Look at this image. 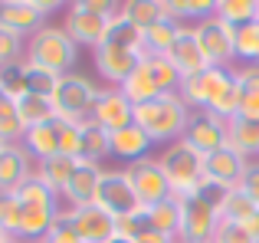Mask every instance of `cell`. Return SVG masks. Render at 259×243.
Returning a JSON list of instances; mask_svg holds the SVG:
<instances>
[{"mask_svg":"<svg viewBox=\"0 0 259 243\" xmlns=\"http://www.w3.org/2000/svg\"><path fill=\"white\" fill-rule=\"evenodd\" d=\"M181 99L187 102L190 112H213L220 118L240 115V83H236V66L233 69H217L207 66L197 76H187L181 83Z\"/></svg>","mask_w":259,"mask_h":243,"instance_id":"6da1fadb","label":"cell"},{"mask_svg":"<svg viewBox=\"0 0 259 243\" xmlns=\"http://www.w3.org/2000/svg\"><path fill=\"white\" fill-rule=\"evenodd\" d=\"M217 17L236 30V26H243V23L259 20V0H220V4H217Z\"/></svg>","mask_w":259,"mask_h":243,"instance_id":"d6a6232c","label":"cell"},{"mask_svg":"<svg viewBox=\"0 0 259 243\" xmlns=\"http://www.w3.org/2000/svg\"><path fill=\"white\" fill-rule=\"evenodd\" d=\"M246 230H249V233H253V240L259 243V207H256V214H253V217H249V220H246Z\"/></svg>","mask_w":259,"mask_h":243,"instance_id":"bcb514c9","label":"cell"},{"mask_svg":"<svg viewBox=\"0 0 259 243\" xmlns=\"http://www.w3.org/2000/svg\"><path fill=\"white\" fill-rule=\"evenodd\" d=\"M7 243H23V240H17V237H10V240H7Z\"/></svg>","mask_w":259,"mask_h":243,"instance_id":"f907efd6","label":"cell"},{"mask_svg":"<svg viewBox=\"0 0 259 243\" xmlns=\"http://www.w3.org/2000/svg\"><path fill=\"white\" fill-rule=\"evenodd\" d=\"M256 214V204L243 187H233V191L223 194V204H220V220H230V224H246L249 217Z\"/></svg>","mask_w":259,"mask_h":243,"instance_id":"1f68e13d","label":"cell"},{"mask_svg":"<svg viewBox=\"0 0 259 243\" xmlns=\"http://www.w3.org/2000/svg\"><path fill=\"white\" fill-rule=\"evenodd\" d=\"M194 36L200 43L207 66H217V69H233L236 66V30L230 23H223L217 13L194 23Z\"/></svg>","mask_w":259,"mask_h":243,"instance_id":"30bf717a","label":"cell"},{"mask_svg":"<svg viewBox=\"0 0 259 243\" xmlns=\"http://www.w3.org/2000/svg\"><path fill=\"white\" fill-rule=\"evenodd\" d=\"M26 128L17 115V102H4L0 105V141L4 145H23Z\"/></svg>","mask_w":259,"mask_h":243,"instance_id":"d590c367","label":"cell"},{"mask_svg":"<svg viewBox=\"0 0 259 243\" xmlns=\"http://www.w3.org/2000/svg\"><path fill=\"white\" fill-rule=\"evenodd\" d=\"M240 83V115L259 122V66H236Z\"/></svg>","mask_w":259,"mask_h":243,"instance_id":"83f0119b","label":"cell"},{"mask_svg":"<svg viewBox=\"0 0 259 243\" xmlns=\"http://www.w3.org/2000/svg\"><path fill=\"white\" fill-rule=\"evenodd\" d=\"M102 86H95V79H89L85 72H66L59 76V86L53 92V105H56V115L63 122H89L95 109V99H99Z\"/></svg>","mask_w":259,"mask_h":243,"instance_id":"9c48e42d","label":"cell"},{"mask_svg":"<svg viewBox=\"0 0 259 243\" xmlns=\"http://www.w3.org/2000/svg\"><path fill=\"white\" fill-rule=\"evenodd\" d=\"M125 174H128L135 194H138V200H141L145 207H154V204H161V200L174 197L171 181L164 178V171H161V165H158V158H154V154H151V158H145V161H135V165H128Z\"/></svg>","mask_w":259,"mask_h":243,"instance_id":"7c38bea8","label":"cell"},{"mask_svg":"<svg viewBox=\"0 0 259 243\" xmlns=\"http://www.w3.org/2000/svg\"><path fill=\"white\" fill-rule=\"evenodd\" d=\"M112 243H132V240H125V237H115Z\"/></svg>","mask_w":259,"mask_h":243,"instance_id":"c3c4849f","label":"cell"},{"mask_svg":"<svg viewBox=\"0 0 259 243\" xmlns=\"http://www.w3.org/2000/svg\"><path fill=\"white\" fill-rule=\"evenodd\" d=\"M246 168H249V158L236 154L233 148H220V151L203 158V178H207L210 184L223 187V191H233V187L243 184Z\"/></svg>","mask_w":259,"mask_h":243,"instance_id":"9a60e30c","label":"cell"},{"mask_svg":"<svg viewBox=\"0 0 259 243\" xmlns=\"http://www.w3.org/2000/svg\"><path fill=\"white\" fill-rule=\"evenodd\" d=\"M181 72L171 66L167 56H141L138 69L121 83V92L132 99V105L151 102L158 96H171V92H181Z\"/></svg>","mask_w":259,"mask_h":243,"instance_id":"8992f818","label":"cell"},{"mask_svg":"<svg viewBox=\"0 0 259 243\" xmlns=\"http://www.w3.org/2000/svg\"><path fill=\"white\" fill-rule=\"evenodd\" d=\"M0 89H4L7 99H13V102H20L23 96H30V86H26V59L17 63V66L0 69Z\"/></svg>","mask_w":259,"mask_h":243,"instance_id":"8d00e7d4","label":"cell"},{"mask_svg":"<svg viewBox=\"0 0 259 243\" xmlns=\"http://www.w3.org/2000/svg\"><path fill=\"white\" fill-rule=\"evenodd\" d=\"M26 86H30L33 96L53 99V92H56V86H59V76H56V72H50V69H39V66L26 63Z\"/></svg>","mask_w":259,"mask_h":243,"instance_id":"f35d334b","label":"cell"},{"mask_svg":"<svg viewBox=\"0 0 259 243\" xmlns=\"http://www.w3.org/2000/svg\"><path fill=\"white\" fill-rule=\"evenodd\" d=\"M4 148H7V145H4V141H0V151H4Z\"/></svg>","mask_w":259,"mask_h":243,"instance_id":"816d5d0a","label":"cell"},{"mask_svg":"<svg viewBox=\"0 0 259 243\" xmlns=\"http://www.w3.org/2000/svg\"><path fill=\"white\" fill-rule=\"evenodd\" d=\"M43 243H82V237H79V230H76V224L69 220V211H59V217L53 220V227H50V233H46V240Z\"/></svg>","mask_w":259,"mask_h":243,"instance_id":"ab89813d","label":"cell"},{"mask_svg":"<svg viewBox=\"0 0 259 243\" xmlns=\"http://www.w3.org/2000/svg\"><path fill=\"white\" fill-rule=\"evenodd\" d=\"M148 227L177 240V233H181V204H177V197H167L161 204L148 207Z\"/></svg>","mask_w":259,"mask_h":243,"instance_id":"4dcf8cb0","label":"cell"},{"mask_svg":"<svg viewBox=\"0 0 259 243\" xmlns=\"http://www.w3.org/2000/svg\"><path fill=\"white\" fill-rule=\"evenodd\" d=\"M158 165H161V171H164V178L171 181L174 197L194 191V187H200L203 181H207L203 178V154L194 151L184 138L161 148L158 151Z\"/></svg>","mask_w":259,"mask_h":243,"instance_id":"ba28073f","label":"cell"},{"mask_svg":"<svg viewBox=\"0 0 259 243\" xmlns=\"http://www.w3.org/2000/svg\"><path fill=\"white\" fill-rule=\"evenodd\" d=\"M23 59H26V39L17 36L13 30H7V26H0V69L17 66Z\"/></svg>","mask_w":259,"mask_h":243,"instance_id":"74e56055","label":"cell"},{"mask_svg":"<svg viewBox=\"0 0 259 243\" xmlns=\"http://www.w3.org/2000/svg\"><path fill=\"white\" fill-rule=\"evenodd\" d=\"M46 23H53V20L43 17L36 0H0V26L13 30L17 36L30 39L33 33H39Z\"/></svg>","mask_w":259,"mask_h":243,"instance_id":"e0dca14e","label":"cell"},{"mask_svg":"<svg viewBox=\"0 0 259 243\" xmlns=\"http://www.w3.org/2000/svg\"><path fill=\"white\" fill-rule=\"evenodd\" d=\"M190 122V109L181 99V92H171V96H158L151 102L135 105V125L145 128V135L154 141V145H174V141L184 138Z\"/></svg>","mask_w":259,"mask_h":243,"instance_id":"277c9868","label":"cell"},{"mask_svg":"<svg viewBox=\"0 0 259 243\" xmlns=\"http://www.w3.org/2000/svg\"><path fill=\"white\" fill-rule=\"evenodd\" d=\"M223 187L203 181L200 187L181 194V233L177 243H213V233L220 227V204H223Z\"/></svg>","mask_w":259,"mask_h":243,"instance_id":"7a4b0ae2","label":"cell"},{"mask_svg":"<svg viewBox=\"0 0 259 243\" xmlns=\"http://www.w3.org/2000/svg\"><path fill=\"white\" fill-rule=\"evenodd\" d=\"M243 191L249 194V197H253V204L259 207V158H253L249 161V168H246V178H243Z\"/></svg>","mask_w":259,"mask_h":243,"instance_id":"ee69618b","label":"cell"},{"mask_svg":"<svg viewBox=\"0 0 259 243\" xmlns=\"http://www.w3.org/2000/svg\"><path fill=\"white\" fill-rule=\"evenodd\" d=\"M7 240H10V237H7V233H0V243H7Z\"/></svg>","mask_w":259,"mask_h":243,"instance_id":"681fc988","label":"cell"},{"mask_svg":"<svg viewBox=\"0 0 259 243\" xmlns=\"http://www.w3.org/2000/svg\"><path fill=\"white\" fill-rule=\"evenodd\" d=\"M227 148H233L243 158H259V122L233 115L227 122Z\"/></svg>","mask_w":259,"mask_h":243,"instance_id":"cb8c5ba5","label":"cell"},{"mask_svg":"<svg viewBox=\"0 0 259 243\" xmlns=\"http://www.w3.org/2000/svg\"><path fill=\"white\" fill-rule=\"evenodd\" d=\"M92 122H99L108 135L118 132V128H125V125H132L135 122L132 99H128L121 89H115V86H102L99 99H95V109H92Z\"/></svg>","mask_w":259,"mask_h":243,"instance_id":"2e32d148","label":"cell"},{"mask_svg":"<svg viewBox=\"0 0 259 243\" xmlns=\"http://www.w3.org/2000/svg\"><path fill=\"white\" fill-rule=\"evenodd\" d=\"M69 220L76 224L82 243H112L118 237V227H115V217L105 214L99 204L79 207V211H69Z\"/></svg>","mask_w":259,"mask_h":243,"instance_id":"d6986e66","label":"cell"},{"mask_svg":"<svg viewBox=\"0 0 259 243\" xmlns=\"http://www.w3.org/2000/svg\"><path fill=\"white\" fill-rule=\"evenodd\" d=\"M177 33H181V26L171 23V20L154 23L151 30H145V53H148V56H167V50L174 46Z\"/></svg>","mask_w":259,"mask_h":243,"instance_id":"836d02e7","label":"cell"},{"mask_svg":"<svg viewBox=\"0 0 259 243\" xmlns=\"http://www.w3.org/2000/svg\"><path fill=\"white\" fill-rule=\"evenodd\" d=\"M79 145H82V132L79 122H63V135H59V151L66 158H79Z\"/></svg>","mask_w":259,"mask_h":243,"instance_id":"7bdbcfd3","label":"cell"},{"mask_svg":"<svg viewBox=\"0 0 259 243\" xmlns=\"http://www.w3.org/2000/svg\"><path fill=\"white\" fill-rule=\"evenodd\" d=\"M259 56V20L236 26V59L243 66H256Z\"/></svg>","mask_w":259,"mask_h":243,"instance_id":"e575fe53","label":"cell"},{"mask_svg":"<svg viewBox=\"0 0 259 243\" xmlns=\"http://www.w3.org/2000/svg\"><path fill=\"white\" fill-rule=\"evenodd\" d=\"M20 227V204L13 194H0V233L7 237H17Z\"/></svg>","mask_w":259,"mask_h":243,"instance_id":"60d3db41","label":"cell"},{"mask_svg":"<svg viewBox=\"0 0 259 243\" xmlns=\"http://www.w3.org/2000/svg\"><path fill=\"white\" fill-rule=\"evenodd\" d=\"M132 243H177V240L167 237V233H158V230H145V233H138Z\"/></svg>","mask_w":259,"mask_h":243,"instance_id":"f6af8a7d","label":"cell"},{"mask_svg":"<svg viewBox=\"0 0 259 243\" xmlns=\"http://www.w3.org/2000/svg\"><path fill=\"white\" fill-rule=\"evenodd\" d=\"M59 135H63V118H53V122H46V125L30 128L26 138H23L26 154H30L36 165H39V161L56 158V154H63V151H59Z\"/></svg>","mask_w":259,"mask_h":243,"instance_id":"603a6c76","label":"cell"},{"mask_svg":"<svg viewBox=\"0 0 259 243\" xmlns=\"http://www.w3.org/2000/svg\"><path fill=\"white\" fill-rule=\"evenodd\" d=\"M102 46H118V50H132V53H145V33L138 30V26L132 23V20H125L118 13V17L108 23L105 30V39H102Z\"/></svg>","mask_w":259,"mask_h":243,"instance_id":"4316f807","label":"cell"},{"mask_svg":"<svg viewBox=\"0 0 259 243\" xmlns=\"http://www.w3.org/2000/svg\"><path fill=\"white\" fill-rule=\"evenodd\" d=\"M118 13L125 20H132L141 33L151 30L161 20H167L164 17V0H128V4H118Z\"/></svg>","mask_w":259,"mask_h":243,"instance_id":"f1b7e54d","label":"cell"},{"mask_svg":"<svg viewBox=\"0 0 259 243\" xmlns=\"http://www.w3.org/2000/svg\"><path fill=\"white\" fill-rule=\"evenodd\" d=\"M79 168V158H66V154H56V158H50V161H39L36 165V178L43 181L46 187H50L56 197H63V191H66V184H69V178H72V171Z\"/></svg>","mask_w":259,"mask_h":243,"instance_id":"484cf974","label":"cell"},{"mask_svg":"<svg viewBox=\"0 0 259 243\" xmlns=\"http://www.w3.org/2000/svg\"><path fill=\"white\" fill-rule=\"evenodd\" d=\"M17 115L20 122H23V128L30 132V128H36V125H46V122H53V118H59L56 115V105H53V99H46V96H23L17 102Z\"/></svg>","mask_w":259,"mask_h":243,"instance_id":"f546056e","label":"cell"},{"mask_svg":"<svg viewBox=\"0 0 259 243\" xmlns=\"http://www.w3.org/2000/svg\"><path fill=\"white\" fill-rule=\"evenodd\" d=\"M36 171V161L26 154L23 145H7L0 151V194H13L20 184L33 178Z\"/></svg>","mask_w":259,"mask_h":243,"instance_id":"ffe728a7","label":"cell"},{"mask_svg":"<svg viewBox=\"0 0 259 243\" xmlns=\"http://www.w3.org/2000/svg\"><path fill=\"white\" fill-rule=\"evenodd\" d=\"M82 132V145H79V161H89V165H102V161L112 154V135L99 125V122H82L79 125Z\"/></svg>","mask_w":259,"mask_h":243,"instance_id":"d4e9b609","label":"cell"},{"mask_svg":"<svg viewBox=\"0 0 259 243\" xmlns=\"http://www.w3.org/2000/svg\"><path fill=\"white\" fill-rule=\"evenodd\" d=\"M151 148H154V141L148 138L145 128L135 125V122L125 125V128H118V132H112V154L125 161V168L135 165V161L151 158Z\"/></svg>","mask_w":259,"mask_h":243,"instance_id":"7402d4cb","label":"cell"},{"mask_svg":"<svg viewBox=\"0 0 259 243\" xmlns=\"http://www.w3.org/2000/svg\"><path fill=\"white\" fill-rule=\"evenodd\" d=\"M184 141H187L194 151H200L203 158L220 151V148H227V118L213 115V112H190Z\"/></svg>","mask_w":259,"mask_h":243,"instance_id":"4fadbf2b","label":"cell"},{"mask_svg":"<svg viewBox=\"0 0 259 243\" xmlns=\"http://www.w3.org/2000/svg\"><path fill=\"white\" fill-rule=\"evenodd\" d=\"M141 56H145V53L118 50V46H99V50H92V63H95L99 79L105 86H115V89H121V83L138 69Z\"/></svg>","mask_w":259,"mask_h":243,"instance_id":"5bb4252c","label":"cell"},{"mask_svg":"<svg viewBox=\"0 0 259 243\" xmlns=\"http://www.w3.org/2000/svg\"><path fill=\"white\" fill-rule=\"evenodd\" d=\"M213 243H256L253 233L246 230V224H230V220H220L213 233Z\"/></svg>","mask_w":259,"mask_h":243,"instance_id":"b9f144b4","label":"cell"},{"mask_svg":"<svg viewBox=\"0 0 259 243\" xmlns=\"http://www.w3.org/2000/svg\"><path fill=\"white\" fill-rule=\"evenodd\" d=\"M95 204H99L105 214H112L115 220H118V217H128V214H135V211H141V207H145L138 200V194H135V187H132V181H128L125 168H105V171H102Z\"/></svg>","mask_w":259,"mask_h":243,"instance_id":"8fae6325","label":"cell"},{"mask_svg":"<svg viewBox=\"0 0 259 243\" xmlns=\"http://www.w3.org/2000/svg\"><path fill=\"white\" fill-rule=\"evenodd\" d=\"M4 102H13V99H7V92L0 89V105H4Z\"/></svg>","mask_w":259,"mask_h":243,"instance_id":"7dc6e473","label":"cell"},{"mask_svg":"<svg viewBox=\"0 0 259 243\" xmlns=\"http://www.w3.org/2000/svg\"><path fill=\"white\" fill-rule=\"evenodd\" d=\"M13 197H17V204H20L17 240L43 243L46 233H50V227H53V220H56L59 211H63V200H59L36 174H33L26 184H20L17 191H13Z\"/></svg>","mask_w":259,"mask_h":243,"instance_id":"3957f363","label":"cell"},{"mask_svg":"<svg viewBox=\"0 0 259 243\" xmlns=\"http://www.w3.org/2000/svg\"><path fill=\"white\" fill-rule=\"evenodd\" d=\"M167 59H171V66L181 72V79L197 76V72L207 69V59H203L200 43H197V36H194V26H181L174 46L167 50Z\"/></svg>","mask_w":259,"mask_h":243,"instance_id":"44dd1931","label":"cell"},{"mask_svg":"<svg viewBox=\"0 0 259 243\" xmlns=\"http://www.w3.org/2000/svg\"><path fill=\"white\" fill-rule=\"evenodd\" d=\"M26 63L66 76V72H76L79 66V46L63 30V23H46L39 33L26 39Z\"/></svg>","mask_w":259,"mask_h":243,"instance_id":"5b68a950","label":"cell"},{"mask_svg":"<svg viewBox=\"0 0 259 243\" xmlns=\"http://www.w3.org/2000/svg\"><path fill=\"white\" fill-rule=\"evenodd\" d=\"M102 165H89V161H79V168L72 171L69 184L63 191V207L66 211H79V207L95 204V194H99V181H102Z\"/></svg>","mask_w":259,"mask_h":243,"instance_id":"ac0fdd59","label":"cell"},{"mask_svg":"<svg viewBox=\"0 0 259 243\" xmlns=\"http://www.w3.org/2000/svg\"><path fill=\"white\" fill-rule=\"evenodd\" d=\"M118 17V7L108 4V0H76V4L66 7L63 17V30L72 36V43L82 50H99L102 39H105L108 23Z\"/></svg>","mask_w":259,"mask_h":243,"instance_id":"52a82bcc","label":"cell"}]
</instances>
